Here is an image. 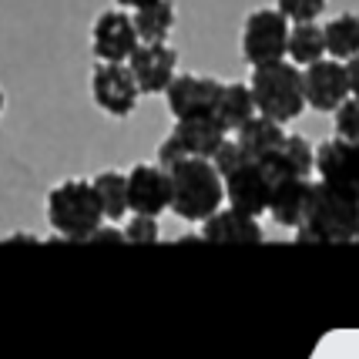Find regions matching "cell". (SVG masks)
<instances>
[{"mask_svg":"<svg viewBox=\"0 0 359 359\" xmlns=\"http://www.w3.org/2000/svg\"><path fill=\"white\" fill-rule=\"evenodd\" d=\"M299 242H359V195L313 178V195L306 205V219L296 229Z\"/></svg>","mask_w":359,"mask_h":359,"instance_id":"obj_1","label":"cell"},{"mask_svg":"<svg viewBox=\"0 0 359 359\" xmlns=\"http://www.w3.org/2000/svg\"><path fill=\"white\" fill-rule=\"evenodd\" d=\"M172 212L182 222H198L212 219L222 205H229L225 195V175L212 158H178L172 165Z\"/></svg>","mask_w":359,"mask_h":359,"instance_id":"obj_2","label":"cell"},{"mask_svg":"<svg viewBox=\"0 0 359 359\" xmlns=\"http://www.w3.org/2000/svg\"><path fill=\"white\" fill-rule=\"evenodd\" d=\"M47 222L67 242H88L104 225L97 188L88 178H67L47 191Z\"/></svg>","mask_w":359,"mask_h":359,"instance_id":"obj_3","label":"cell"},{"mask_svg":"<svg viewBox=\"0 0 359 359\" xmlns=\"http://www.w3.org/2000/svg\"><path fill=\"white\" fill-rule=\"evenodd\" d=\"M252 91H255V104L259 114L276 118L282 125L296 121L302 111L309 108L306 97V78L302 71L292 67V61H272L252 67Z\"/></svg>","mask_w":359,"mask_h":359,"instance_id":"obj_4","label":"cell"},{"mask_svg":"<svg viewBox=\"0 0 359 359\" xmlns=\"http://www.w3.org/2000/svg\"><path fill=\"white\" fill-rule=\"evenodd\" d=\"M229 128L222 125L215 114H208V118H182V121H175L172 135L158 144V161L165 165V168H172L178 158H215L219 155V148L229 141Z\"/></svg>","mask_w":359,"mask_h":359,"instance_id":"obj_5","label":"cell"},{"mask_svg":"<svg viewBox=\"0 0 359 359\" xmlns=\"http://www.w3.org/2000/svg\"><path fill=\"white\" fill-rule=\"evenodd\" d=\"M289 34H292V20L276 11H252L242 24V57L259 67V64L285 61L289 57Z\"/></svg>","mask_w":359,"mask_h":359,"instance_id":"obj_6","label":"cell"},{"mask_svg":"<svg viewBox=\"0 0 359 359\" xmlns=\"http://www.w3.org/2000/svg\"><path fill=\"white\" fill-rule=\"evenodd\" d=\"M91 97L94 104L111 118L135 114L141 97V84L128 61H97L91 71Z\"/></svg>","mask_w":359,"mask_h":359,"instance_id":"obj_7","label":"cell"},{"mask_svg":"<svg viewBox=\"0 0 359 359\" xmlns=\"http://www.w3.org/2000/svg\"><path fill=\"white\" fill-rule=\"evenodd\" d=\"M225 175V195L229 205L249 212V215H262L269 212V198H272V172L266 168V161H255V158H242L235 161Z\"/></svg>","mask_w":359,"mask_h":359,"instance_id":"obj_8","label":"cell"},{"mask_svg":"<svg viewBox=\"0 0 359 359\" xmlns=\"http://www.w3.org/2000/svg\"><path fill=\"white\" fill-rule=\"evenodd\" d=\"M138 44L141 34L135 27V14H128L125 7H111L94 17L91 50L97 61H131Z\"/></svg>","mask_w":359,"mask_h":359,"instance_id":"obj_9","label":"cell"},{"mask_svg":"<svg viewBox=\"0 0 359 359\" xmlns=\"http://www.w3.org/2000/svg\"><path fill=\"white\" fill-rule=\"evenodd\" d=\"M172 168H165L161 161H141L128 172V205H131V212L161 215V212H172Z\"/></svg>","mask_w":359,"mask_h":359,"instance_id":"obj_10","label":"cell"},{"mask_svg":"<svg viewBox=\"0 0 359 359\" xmlns=\"http://www.w3.org/2000/svg\"><path fill=\"white\" fill-rule=\"evenodd\" d=\"M222 84L225 81L205 78V74H178L168 84V91H165L172 118L182 121V118H208V114H215Z\"/></svg>","mask_w":359,"mask_h":359,"instance_id":"obj_11","label":"cell"},{"mask_svg":"<svg viewBox=\"0 0 359 359\" xmlns=\"http://www.w3.org/2000/svg\"><path fill=\"white\" fill-rule=\"evenodd\" d=\"M302 78H306L309 108L319 111V114H336V108L353 94V88H349V71H346V64L336 61V57H323V61L309 64V67L302 71Z\"/></svg>","mask_w":359,"mask_h":359,"instance_id":"obj_12","label":"cell"},{"mask_svg":"<svg viewBox=\"0 0 359 359\" xmlns=\"http://www.w3.org/2000/svg\"><path fill=\"white\" fill-rule=\"evenodd\" d=\"M316 175L349 195H359V141H349L343 135L319 141L316 144Z\"/></svg>","mask_w":359,"mask_h":359,"instance_id":"obj_13","label":"cell"},{"mask_svg":"<svg viewBox=\"0 0 359 359\" xmlns=\"http://www.w3.org/2000/svg\"><path fill=\"white\" fill-rule=\"evenodd\" d=\"M128 64L141 84V94H165L178 78V50L168 41H141Z\"/></svg>","mask_w":359,"mask_h":359,"instance_id":"obj_14","label":"cell"},{"mask_svg":"<svg viewBox=\"0 0 359 359\" xmlns=\"http://www.w3.org/2000/svg\"><path fill=\"white\" fill-rule=\"evenodd\" d=\"M202 238L225 245H259L266 242V229L259 225V215H249L235 205H222L212 219L202 222Z\"/></svg>","mask_w":359,"mask_h":359,"instance_id":"obj_15","label":"cell"},{"mask_svg":"<svg viewBox=\"0 0 359 359\" xmlns=\"http://www.w3.org/2000/svg\"><path fill=\"white\" fill-rule=\"evenodd\" d=\"M313 195V178L302 175H276L272 178V198H269V215L282 229H299L306 219V205Z\"/></svg>","mask_w":359,"mask_h":359,"instance_id":"obj_16","label":"cell"},{"mask_svg":"<svg viewBox=\"0 0 359 359\" xmlns=\"http://www.w3.org/2000/svg\"><path fill=\"white\" fill-rule=\"evenodd\" d=\"M285 138H289L285 125L276 121V118H266V114H255L252 121H245L235 131V141L242 144V151L249 158H255V161H269L282 148Z\"/></svg>","mask_w":359,"mask_h":359,"instance_id":"obj_17","label":"cell"},{"mask_svg":"<svg viewBox=\"0 0 359 359\" xmlns=\"http://www.w3.org/2000/svg\"><path fill=\"white\" fill-rule=\"evenodd\" d=\"M259 114V104H255V91L252 84H242V81H225L219 94V104H215V118L229 131H238V128L252 121Z\"/></svg>","mask_w":359,"mask_h":359,"instance_id":"obj_18","label":"cell"},{"mask_svg":"<svg viewBox=\"0 0 359 359\" xmlns=\"http://www.w3.org/2000/svg\"><path fill=\"white\" fill-rule=\"evenodd\" d=\"M266 168L276 175H302L313 178L316 175V144L306 135H289L282 141V148L266 161Z\"/></svg>","mask_w":359,"mask_h":359,"instance_id":"obj_19","label":"cell"},{"mask_svg":"<svg viewBox=\"0 0 359 359\" xmlns=\"http://www.w3.org/2000/svg\"><path fill=\"white\" fill-rule=\"evenodd\" d=\"M329 54L326 47V31L316 24V20H302V24H292V34H289V57L299 67H309V64L323 61Z\"/></svg>","mask_w":359,"mask_h":359,"instance_id":"obj_20","label":"cell"},{"mask_svg":"<svg viewBox=\"0 0 359 359\" xmlns=\"http://www.w3.org/2000/svg\"><path fill=\"white\" fill-rule=\"evenodd\" d=\"M135 14V27H138L141 41H168V34L175 31V0H151Z\"/></svg>","mask_w":359,"mask_h":359,"instance_id":"obj_21","label":"cell"},{"mask_svg":"<svg viewBox=\"0 0 359 359\" xmlns=\"http://www.w3.org/2000/svg\"><path fill=\"white\" fill-rule=\"evenodd\" d=\"M108 222H121L131 212L128 205V172H97L91 178Z\"/></svg>","mask_w":359,"mask_h":359,"instance_id":"obj_22","label":"cell"},{"mask_svg":"<svg viewBox=\"0 0 359 359\" xmlns=\"http://www.w3.org/2000/svg\"><path fill=\"white\" fill-rule=\"evenodd\" d=\"M326 31V47H329V57L336 61H349L359 54V17L356 14H339L323 24Z\"/></svg>","mask_w":359,"mask_h":359,"instance_id":"obj_23","label":"cell"},{"mask_svg":"<svg viewBox=\"0 0 359 359\" xmlns=\"http://www.w3.org/2000/svg\"><path fill=\"white\" fill-rule=\"evenodd\" d=\"M128 245H155L161 232H158V215H141V212H131V222L125 225Z\"/></svg>","mask_w":359,"mask_h":359,"instance_id":"obj_24","label":"cell"},{"mask_svg":"<svg viewBox=\"0 0 359 359\" xmlns=\"http://www.w3.org/2000/svg\"><path fill=\"white\" fill-rule=\"evenodd\" d=\"M336 121V135H343V138L349 141H359V97L356 94H349L343 104L336 108V114H332Z\"/></svg>","mask_w":359,"mask_h":359,"instance_id":"obj_25","label":"cell"},{"mask_svg":"<svg viewBox=\"0 0 359 359\" xmlns=\"http://www.w3.org/2000/svg\"><path fill=\"white\" fill-rule=\"evenodd\" d=\"M326 4L329 0H276V7H279L292 24H302V20H319V14H326Z\"/></svg>","mask_w":359,"mask_h":359,"instance_id":"obj_26","label":"cell"},{"mask_svg":"<svg viewBox=\"0 0 359 359\" xmlns=\"http://www.w3.org/2000/svg\"><path fill=\"white\" fill-rule=\"evenodd\" d=\"M88 242H97V245H101V242H125V245H128V235L118 232V229H104V225H101V229L88 238Z\"/></svg>","mask_w":359,"mask_h":359,"instance_id":"obj_27","label":"cell"},{"mask_svg":"<svg viewBox=\"0 0 359 359\" xmlns=\"http://www.w3.org/2000/svg\"><path fill=\"white\" fill-rule=\"evenodd\" d=\"M346 71H349V88H353V94L359 97V54L346 61Z\"/></svg>","mask_w":359,"mask_h":359,"instance_id":"obj_28","label":"cell"},{"mask_svg":"<svg viewBox=\"0 0 359 359\" xmlns=\"http://www.w3.org/2000/svg\"><path fill=\"white\" fill-rule=\"evenodd\" d=\"M118 7H125V11H138V7H144V4H151V0H114Z\"/></svg>","mask_w":359,"mask_h":359,"instance_id":"obj_29","label":"cell"}]
</instances>
